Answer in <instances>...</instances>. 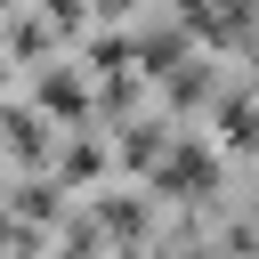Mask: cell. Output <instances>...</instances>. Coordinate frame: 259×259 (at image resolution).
<instances>
[{"label":"cell","mask_w":259,"mask_h":259,"mask_svg":"<svg viewBox=\"0 0 259 259\" xmlns=\"http://www.w3.org/2000/svg\"><path fill=\"white\" fill-rule=\"evenodd\" d=\"M40 105H65V113H81V81H73V73H49V81H40Z\"/></svg>","instance_id":"cell-5"},{"label":"cell","mask_w":259,"mask_h":259,"mask_svg":"<svg viewBox=\"0 0 259 259\" xmlns=\"http://www.w3.org/2000/svg\"><path fill=\"white\" fill-rule=\"evenodd\" d=\"M154 154H162V121H138V138H121V162H138V170H146Z\"/></svg>","instance_id":"cell-4"},{"label":"cell","mask_w":259,"mask_h":259,"mask_svg":"<svg viewBox=\"0 0 259 259\" xmlns=\"http://www.w3.org/2000/svg\"><path fill=\"white\" fill-rule=\"evenodd\" d=\"M73 259H89V251H73Z\"/></svg>","instance_id":"cell-7"},{"label":"cell","mask_w":259,"mask_h":259,"mask_svg":"<svg viewBox=\"0 0 259 259\" xmlns=\"http://www.w3.org/2000/svg\"><path fill=\"white\" fill-rule=\"evenodd\" d=\"M40 8H49V16H57V24H65V32H73V24H81V0H40Z\"/></svg>","instance_id":"cell-6"},{"label":"cell","mask_w":259,"mask_h":259,"mask_svg":"<svg viewBox=\"0 0 259 259\" xmlns=\"http://www.w3.org/2000/svg\"><path fill=\"white\" fill-rule=\"evenodd\" d=\"M219 138H227V146H259V105H251V97H227V105H219Z\"/></svg>","instance_id":"cell-2"},{"label":"cell","mask_w":259,"mask_h":259,"mask_svg":"<svg viewBox=\"0 0 259 259\" xmlns=\"http://www.w3.org/2000/svg\"><path fill=\"white\" fill-rule=\"evenodd\" d=\"M97 170H105V146H97V138H73V146H65V178H73V186H89Z\"/></svg>","instance_id":"cell-3"},{"label":"cell","mask_w":259,"mask_h":259,"mask_svg":"<svg viewBox=\"0 0 259 259\" xmlns=\"http://www.w3.org/2000/svg\"><path fill=\"white\" fill-rule=\"evenodd\" d=\"M210 178H219V154H202V146H178L162 162V186H210Z\"/></svg>","instance_id":"cell-1"}]
</instances>
